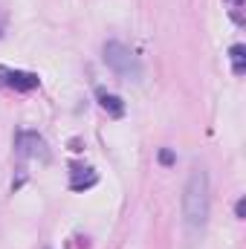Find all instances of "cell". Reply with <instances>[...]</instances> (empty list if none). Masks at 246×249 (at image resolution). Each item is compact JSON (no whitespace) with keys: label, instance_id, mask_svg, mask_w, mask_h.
<instances>
[{"label":"cell","instance_id":"6da1fadb","mask_svg":"<svg viewBox=\"0 0 246 249\" xmlns=\"http://www.w3.org/2000/svg\"><path fill=\"white\" fill-rule=\"evenodd\" d=\"M209 212H211L209 171H206V165L194 162L191 165V174L185 180V191H183V223H185V232L191 238H200L206 232Z\"/></svg>","mask_w":246,"mask_h":249},{"label":"cell","instance_id":"7a4b0ae2","mask_svg":"<svg viewBox=\"0 0 246 249\" xmlns=\"http://www.w3.org/2000/svg\"><path fill=\"white\" fill-rule=\"evenodd\" d=\"M105 55V64L119 75L124 81H133V84H139L142 81V75H145V70H142V64L136 58V53L130 50V47H124L122 41H107L105 44V50H102Z\"/></svg>","mask_w":246,"mask_h":249},{"label":"cell","instance_id":"3957f363","mask_svg":"<svg viewBox=\"0 0 246 249\" xmlns=\"http://www.w3.org/2000/svg\"><path fill=\"white\" fill-rule=\"evenodd\" d=\"M15 151H18V157H23V160H47V157H50L47 139H44L38 130H18V133H15Z\"/></svg>","mask_w":246,"mask_h":249},{"label":"cell","instance_id":"277c9868","mask_svg":"<svg viewBox=\"0 0 246 249\" xmlns=\"http://www.w3.org/2000/svg\"><path fill=\"white\" fill-rule=\"evenodd\" d=\"M0 81L3 84H9L12 90H18V93H29V90H35L38 87V75L35 72H26V70H9V67H0Z\"/></svg>","mask_w":246,"mask_h":249},{"label":"cell","instance_id":"5b68a950","mask_svg":"<svg viewBox=\"0 0 246 249\" xmlns=\"http://www.w3.org/2000/svg\"><path fill=\"white\" fill-rule=\"evenodd\" d=\"M99 183V174L87 165H72V177H70V188L72 191H84V188L96 186Z\"/></svg>","mask_w":246,"mask_h":249},{"label":"cell","instance_id":"8992f818","mask_svg":"<svg viewBox=\"0 0 246 249\" xmlns=\"http://www.w3.org/2000/svg\"><path fill=\"white\" fill-rule=\"evenodd\" d=\"M96 99H99V105H102L110 116H124V102L119 96H113V93H107V90H96Z\"/></svg>","mask_w":246,"mask_h":249},{"label":"cell","instance_id":"52a82bcc","mask_svg":"<svg viewBox=\"0 0 246 249\" xmlns=\"http://www.w3.org/2000/svg\"><path fill=\"white\" fill-rule=\"evenodd\" d=\"M229 58H232V72L235 75H244V58H246V47L244 44H235L232 50H229Z\"/></svg>","mask_w":246,"mask_h":249},{"label":"cell","instance_id":"ba28073f","mask_svg":"<svg viewBox=\"0 0 246 249\" xmlns=\"http://www.w3.org/2000/svg\"><path fill=\"white\" fill-rule=\"evenodd\" d=\"M229 6H232V20L235 23H244V15H241V9H244V0H226Z\"/></svg>","mask_w":246,"mask_h":249},{"label":"cell","instance_id":"9c48e42d","mask_svg":"<svg viewBox=\"0 0 246 249\" xmlns=\"http://www.w3.org/2000/svg\"><path fill=\"white\" fill-rule=\"evenodd\" d=\"M159 162H162V165H174V162H177V154H174L171 148H159Z\"/></svg>","mask_w":246,"mask_h":249},{"label":"cell","instance_id":"30bf717a","mask_svg":"<svg viewBox=\"0 0 246 249\" xmlns=\"http://www.w3.org/2000/svg\"><path fill=\"white\" fill-rule=\"evenodd\" d=\"M244 214H246V200L241 197V200L235 203V217H238V220H244Z\"/></svg>","mask_w":246,"mask_h":249},{"label":"cell","instance_id":"8fae6325","mask_svg":"<svg viewBox=\"0 0 246 249\" xmlns=\"http://www.w3.org/2000/svg\"><path fill=\"white\" fill-rule=\"evenodd\" d=\"M3 29H6V23H3V18H0V35H3Z\"/></svg>","mask_w":246,"mask_h":249}]
</instances>
